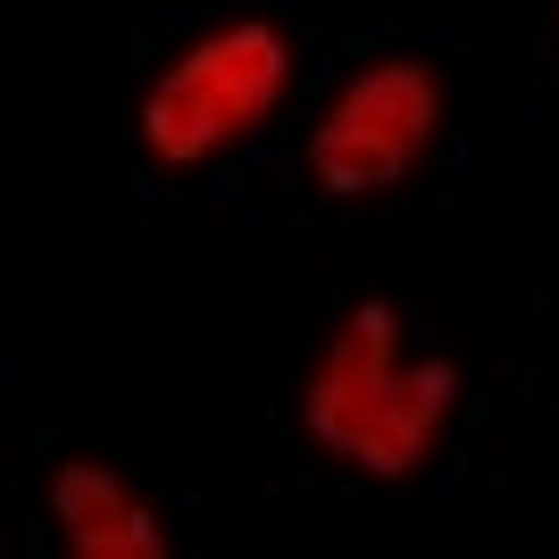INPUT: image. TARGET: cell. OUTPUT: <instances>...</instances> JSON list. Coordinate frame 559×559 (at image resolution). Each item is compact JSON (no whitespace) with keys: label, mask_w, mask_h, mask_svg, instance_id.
<instances>
[{"label":"cell","mask_w":559,"mask_h":559,"mask_svg":"<svg viewBox=\"0 0 559 559\" xmlns=\"http://www.w3.org/2000/svg\"><path fill=\"white\" fill-rule=\"evenodd\" d=\"M460 409H467L460 359L409 350V326L393 301H350L318 334V350L301 359V384H293L301 443L368 485H409L426 467H443Z\"/></svg>","instance_id":"obj_1"},{"label":"cell","mask_w":559,"mask_h":559,"mask_svg":"<svg viewBox=\"0 0 559 559\" xmlns=\"http://www.w3.org/2000/svg\"><path fill=\"white\" fill-rule=\"evenodd\" d=\"M301 34L284 9H217L159 50L134 100V151L151 176H217L293 100Z\"/></svg>","instance_id":"obj_2"},{"label":"cell","mask_w":559,"mask_h":559,"mask_svg":"<svg viewBox=\"0 0 559 559\" xmlns=\"http://www.w3.org/2000/svg\"><path fill=\"white\" fill-rule=\"evenodd\" d=\"M451 134V68L435 50H376L318 100L301 134V192L326 210L393 201Z\"/></svg>","instance_id":"obj_3"},{"label":"cell","mask_w":559,"mask_h":559,"mask_svg":"<svg viewBox=\"0 0 559 559\" xmlns=\"http://www.w3.org/2000/svg\"><path fill=\"white\" fill-rule=\"evenodd\" d=\"M43 518H50V543L68 559H167V518L93 443L59 451V467L43 485Z\"/></svg>","instance_id":"obj_4"},{"label":"cell","mask_w":559,"mask_h":559,"mask_svg":"<svg viewBox=\"0 0 559 559\" xmlns=\"http://www.w3.org/2000/svg\"><path fill=\"white\" fill-rule=\"evenodd\" d=\"M551 43H559V0H551Z\"/></svg>","instance_id":"obj_5"}]
</instances>
